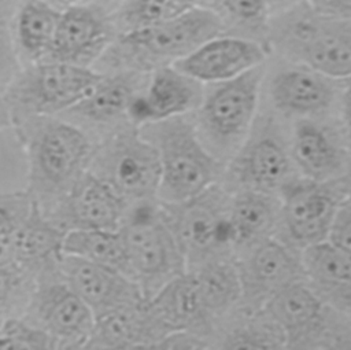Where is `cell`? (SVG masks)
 <instances>
[{"label":"cell","mask_w":351,"mask_h":350,"mask_svg":"<svg viewBox=\"0 0 351 350\" xmlns=\"http://www.w3.org/2000/svg\"><path fill=\"white\" fill-rule=\"evenodd\" d=\"M11 129L26 159V191L47 211L88 170L96 143L59 115L27 117Z\"/></svg>","instance_id":"obj_1"},{"label":"cell","mask_w":351,"mask_h":350,"mask_svg":"<svg viewBox=\"0 0 351 350\" xmlns=\"http://www.w3.org/2000/svg\"><path fill=\"white\" fill-rule=\"evenodd\" d=\"M225 33L218 14L199 4L174 19L119 33L93 69L100 73H151L177 63L210 38Z\"/></svg>","instance_id":"obj_2"},{"label":"cell","mask_w":351,"mask_h":350,"mask_svg":"<svg viewBox=\"0 0 351 350\" xmlns=\"http://www.w3.org/2000/svg\"><path fill=\"white\" fill-rule=\"evenodd\" d=\"M159 155L158 200L181 202L221 183L225 163L200 140L191 114L140 128Z\"/></svg>","instance_id":"obj_3"},{"label":"cell","mask_w":351,"mask_h":350,"mask_svg":"<svg viewBox=\"0 0 351 350\" xmlns=\"http://www.w3.org/2000/svg\"><path fill=\"white\" fill-rule=\"evenodd\" d=\"M263 74L259 65L234 78L204 85L203 99L191 114L200 140L223 163L252 130Z\"/></svg>","instance_id":"obj_4"},{"label":"cell","mask_w":351,"mask_h":350,"mask_svg":"<svg viewBox=\"0 0 351 350\" xmlns=\"http://www.w3.org/2000/svg\"><path fill=\"white\" fill-rule=\"evenodd\" d=\"M119 231L126 248L129 276L147 299L188 270L186 259L162 215L159 200L129 206Z\"/></svg>","instance_id":"obj_5"},{"label":"cell","mask_w":351,"mask_h":350,"mask_svg":"<svg viewBox=\"0 0 351 350\" xmlns=\"http://www.w3.org/2000/svg\"><path fill=\"white\" fill-rule=\"evenodd\" d=\"M88 170L107 183L128 206L158 200L160 162L155 145L130 122L96 141Z\"/></svg>","instance_id":"obj_6"},{"label":"cell","mask_w":351,"mask_h":350,"mask_svg":"<svg viewBox=\"0 0 351 350\" xmlns=\"http://www.w3.org/2000/svg\"><path fill=\"white\" fill-rule=\"evenodd\" d=\"M100 75L92 67L59 62L22 66L3 91L12 125L27 117L60 115L82 100Z\"/></svg>","instance_id":"obj_7"},{"label":"cell","mask_w":351,"mask_h":350,"mask_svg":"<svg viewBox=\"0 0 351 350\" xmlns=\"http://www.w3.org/2000/svg\"><path fill=\"white\" fill-rule=\"evenodd\" d=\"M230 192L217 183L181 202H160L162 215L174 235L188 270L221 255H233L229 242Z\"/></svg>","instance_id":"obj_8"},{"label":"cell","mask_w":351,"mask_h":350,"mask_svg":"<svg viewBox=\"0 0 351 350\" xmlns=\"http://www.w3.org/2000/svg\"><path fill=\"white\" fill-rule=\"evenodd\" d=\"M22 314L47 332L56 349H84L95 324L93 312L63 277L58 261L40 272Z\"/></svg>","instance_id":"obj_9"},{"label":"cell","mask_w":351,"mask_h":350,"mask_svg":"<svg viewBox=\"0 0 351 350\" xmlns=\"http://www.w3.org/2000/svg\"><path fill=\"white\" fill-rule=\"evenodd\" d=\"M118 36L111 12L85 1L62 11L49 54L44 62L92 67Z\"/></svg>","instance_id":"obj_10"},{"label":"cell","mask_w":351,"mask_h":350,"mask_svg":"<svg viewBox=\"0 0 351 350\" xmlns=\"http://www.w3.org/2000/svg\"><path fill=\"white\" fill-rule=\"evenodd\" d=\"M147 78L148 73L138 71L101 73L89 93L59 117L81 126L96 143L129 122L130 104L144 88Z\"/></svg>","instance_id":"obj_11"},{"label":"cell","mask_w":351,"mask_h":350,"mask_svg":"<svg viewBox=\"0 0 351 350\" xmlns=\"http://www.w3.org/2000/svg\"><path fill=\"white\" fill-rule=\"evenodd\" d=\"M317 18L292 21L281 34V48L332 80L351 78V33Z\"/></svg>","instance_id":"obj_12"},{"label":"cell","mask_w":351,"mask_h":350,"mask_svg":"<svg viewBox=\"0 0 351 350\" xmlns=\"http://www.w3.org/2000/svg\"><path fill=\"white\" fill-rule=\"evenodd\" d=\"M280 220L291 242L302 248L326 240L343 202L326 181L289 180L280 189Z\"/></svg>","instance_id":"obj_13"},{"label":"cell","mask_w":351,"mask_h":350,"mask_svg":"<svg viewBox=\"0 0 351 350\" xmlns=\"http://www.w3.org/2000/svg\"><path fill=\"white\" fill-rule=\"evenodd\" d=\"M291 159V154L277 135L250 133L225 165L221 183L229 192L254 189L273 194L289 181Z\"/></svg>","instance_id":"obj_14"},{"label":"cell","mask_w":351,"mask_h":350,"mask_svg":"<svg viewBox=\"0 0 351 350\" xmlns=\"http://www.w3.org/2000/svg\"><path fill=\"white\" fill-rule=\"evenodd\" d=\"M128 207L107 183L86 170L69 192L44 213L64 232L119 229Z\"/></svg>","instance_id":"obj_15"},{"label":"cell","mask_w":351,"mask_h":350,"mask_svg":"<svg viewBox=\"0 0 351 350\" xmlns=\"http://www.w3.org/2000/svg\"><path fill=\"white\" fill-rule=\"evenodd\" d=\"M236 261L243 285L240 305L250 313H255L277 291L304 276L300 255L271 237L251 247Z\"/></svg>","instance_id":"obj_16"},{"label":"cell","mask_w":351,"mask_h":350,"mask_svg":"<svg viewBox=\"0 0 351 350\" xmlns=\"http://www.w3.org/2000/svg\"><path fill=\"white\" fill-rule=\"evenodd\" d=\"M204 85L174 65L148 73L147 82L129 108V122L137 128L192 114L200 104Z\"/></svg>","instance_id":"obj_17"},{"label":"cell","mask_w":351,"mask_h":350,"mask_svg":"<svg viewBox=\"0 0 351 350\" xmlns=\"http://www.w3.org/2000/svg\"><path fill=\"white\" fill-rule=\"evenodd\" d=\"M58 268L95 317L147 299L133 279L107 266L62 254Z\"/></svg>","instance_id":"obj_18"},{"label":"cell","mask_w":351,"mask_h":350,"mask_svg":"<svg viewBox=\"0 0 351 350\" xmlns=\"http://www.w3.org/2000/svg\"><path fill=\"white\" fill-rule=\"evenodd\" d=\"M266 59V49L258 41L236 34H219L197 47L174 66L203 85L234 78Z\"/></svg>","instance_id":"obj_19"},{"label":"cell","mask_w":351,"mask_h":350,"mask_svg":"<svg viewBox=\"0 0 351 350\" xmlns=\"http://www.w3.org/2000/svg\"><path fill=\"white\" fill-rule=\"evenodd\" d=\"M170 332L156 317L148 299L95 317L84 349H155Z\"/></svg>","instance_id":"obj_20"},{"label":"cell","mask_w":351,"mask_h":350,"mask_svg":"<svg viewBox=\"0 0 351 350\" xmlns=\"http://www.w3.org/2000/svg\"><path fill=\"white\" fill-rule=\"evenodd\" d=\"M262 309L263 314L282 331L285 347H298L299 343L322 335L326 318L324 301L303 279L277 291Z\"/></svg>","instance_id":"obj_21"},{"label":"cell","mask_w":351,"mask_h":350,"mask_svg":"<svg viewBox=\"0 0 351 350\" xmlns=\"http://www.w3.org/2000/svg\"><path fill=\"white\" fill-rule=\"evenodd\" d=\"M148 302L169 332L188 331L211 342L217 325L204 305L193 272L186 270L170 280Z\"/></svg>","instance_id":"obj_22"},{"label":"cell","mask_w":351,"mask_h":350,"mask_svg":"<svg viewBox=\"0 0 351 350\" xmlns=\"http://www.w3.org/2000/svg\"><path fill=\"white\" fill-rule=\"evenodd\" d=\"M269 95L273 107L281 114L310 118L330 107L335 86L332 78L302 65L276 73L269 85Z\"/></svg>","instance_id":"obj_23"},{"label":"cell","mask_w":351,"mask_h":350,"mask_svg":"<svg viewBox=\"0 0 351 350\" xmlns=\"http://www.w3.org/2000/svg\"><path fill=\"white\" fill-rule=\"evenodd\" d=\"M280 209L281 203L271 194L254 189L230 192L228 224L233 255L269 239L280 220Z\"/></svg>","instance_id":"obj_24"},{"label":"cell","mask_w":351,"mask_h":350,"mask_svg":"<svg viewBox=\"0 0 351 350\" xmlns=\"http://www.w3.org/2000/svg\"><path fill=\"white\" fill-rule=\"evenodd\" d=\"M291 158L307 178L328 181L344 165V152L333 136L311 118H299L292 129Z\"/></svg>","instance_id":"obj_25"},{"label":"cell","mask_w":351,"mask_h":350,"mask_svg":"<svg viewBox=\"0 0 351 350\" xmlns=\"http://www.w3.org/2000/svg\"><path fill=\"white\" fill-rule=\"evenodd\" d=\"M64 235L66 232L34 202L30 214L12 236L14 262L38 276L43 269L60 258Z\"/></svg>","instance_id":"obj_26"},{"label":"cell","mask_w":351,"mask_h":350,"mask_svg":"<svg viewBox=\"0 0 351 350\" xmlns=\"http://www.w3.org/2000/svg\"><path fill=\"white\" fill-rule=\"evenodd\" d=\"M60 14L43 0H21L14 15L12 36L22 66L47 59Z\"/></svg>","instance_id":"obj_27"},{"label":"cell","mask_w":351,"mask_h":350,"mask_svg":"<svg viewBox=\"0 0 351 350\" xmlns=\"http://www.w3.org/2000/svg\"><path fill=\"white\" fill-rule=\"evenodd\" d=\"M191 272L196 276L204 305L218 325L234 307L240 306L243 296L241 277L234 255L215 257Z\"/></svg>","instance_id":"obj_28"},{"label":"cell","mask_w":351,"mask_h":350,"mask_svg":"<svg viewBox=\"0 0 351 350\" xmlns=\"http://www.w3.org/2000/svg\"><path fill=\"white\" fill-rule=\"evenodd\" d=\"M304 276L351 309V255L328 239L302 248Z\"/></svg>","instance_id":"obj_29"},{"label":"cell","mask_w":351,"mask_h":350,"mask_svg":"<svg viewBox=\"0 0 351 350\" xmlns=\"http://www.w3.org/2000/svg\"><path fill=\"white\" fill-rule=\"evenodd\" d=\"M62 254L84 258L129 276L126 248L119 229L69 231L64 235Z\"/></svg>","instance_id":"obj_30"},{"label":"cell","mask_w":351,"mask_h":350,"mask_svg":"<svg viewBox=\"0 0 351 350\" xmlns=\"http://www.w3.org/2000/svg\"><path fill=\"white\" fill-rule=\"evenodd\" d=\"M200 0H126L111 12L118 34L174 19Z\"/></svg>","instance_id":"obj_31"},{"label":"cell","mask_w":351,"mask_h":350,"mask_svg":"<svg viewBox=\"0 0 351 350\" xmlns=\"http://www.w3.org/2000/svg\"><path fill=\"white\" fill-rule=\"evenodd\" d=\"M211 342H217L215 347L221 349H277L285 347V336L282 331L271 323L269 325H258L255 323H244L232 325L226 329L218 328Z\"/></svg>","instance_id":"obj_32"},{"label":"cell","mask_w":351,"mask_h":350,"mask_svg":"<svg viewBox=\"0 0 351 350\" xmlns=\"http://www.w3.org/2000/svg\"><path fill=\"white\" fill-rule=\"evenodd\" d=\"M37 276L11 262H0V318L22 314Z\"/></svg>","instance_id":"obj_33"},{"label":"cell","mask_w":351,"mask_h":350,"mask_svg":"<svg viewBox=\"0 0 351 350\" xmlns=\"http://www.w3.org/2000/svg\"><path fill=\"white\" fill-rule=\"evenodd\" d=\"M200 4L211 8L229 29L263 27L269 15V0H200Z\"/></svg>","instance_id":"obj_34"},{"label":"cell","mask_w":351,"mask_h":350,"mask_svg":"<svg viewBox=\"0 0 351 350\" xmlns=\"http://www.w3.org/2000/svg\"><path fill=\"white\" fill-rule=\"evenodd\" d=\"M33 205L34 200L26 189L0 192V262L15 264L11 247L12 236L30 214Z\"/></svg>","instance_id":"obj_35"},{"label":"cell","mask_w":351,"mask_h":350,"mask_svg":"<svg viewBox=\"0 0 351 350\" xmlns=\"http://www.w3.org/2000/svg\"><path fill=\"white\" fill-rule=\"evenodd\" d=\"M56 349L51 336L30 323L23 314L0 318V350Z\"/></svg>","instance_id":"obj_36"},{"label":"cell","mask_w":351,"mask_h":350,"mask_svg":"<svg viewBox=\"0 0 351 350\" xmlns=\"http://www.w3.org/2000/svg\"><path fill=\"white\" fill-rule=\"evenodd\" d=\"M21 0H0V91L3 92L22 63L15 49L12 22Z\"/></svg>","instance_id":"obj_37"},{"label":"cell","mask_w":351,"mask_h":350,"mask_svg":"<svg viewBox=\"0 0 351 350\" xmlns=\"http://www.w3.org/2000/svg\"><path fill=\"white\" fill-rule=\"evenodd\" d=\"M328 240L351 255V200H343L333 217Z\"/></svg>","instance_id":"obj_38"},{"label":"cell","mask_w":351,"mask_h":350,"mask_svg":"<svg viewBox=\"0 0 351 350\" xmlns=\"http://www.w3.org/2000/svg\"><path fill=\"white\" fill-rule=\"evenodd\" d=\"M307 7L324 19H351V0H307Z\"/></svg>","instance_id":"obj_39"},{"label":"cell","mask_w":351,"mask_h":350,"mask_svg":"<svg viewBox=\"0 0 351 350\" xmlns=\"http://www.w3.org/2000/svg\"><path fill=\"white\" fill-rule=\"evenodd\" d=\"M341 117H343V121H344L347 129L351 132V78H350V82L343 93Z\"/></svg>","instance_id":"obj_40"},{"label":"cell","mask_w":351,"mask_h":350,"mask_svg":"<svg viewBox=\"0 0 351 350\" xmlns=\"http://www.w3.org/2000/svg\"><path fill=\"white\" fill-rule=\"evenodd\" d=\"M12 128V119H11V113L8 108V104L4 99L3 92L0 91V133L4 129H11Z\"/></svg>","instance_id":"obj_41"},{"label":"cell","mask_w":351,"mask_h":350,"mask_svg":"<svg viewBox=\"0 0 351 350\" xmlns=\"http://www.w3.org/2000/svg\"><path fill=\"white\" fill-rule=\"evenodd\" d=\"M45 3H48L49 5H52L53 8L59 10V11H64L67 8H71L74 5H78V4H82L88 0H43Z\"/></svg>","instance_id":"obj_42"},{"label":"cell","mask_w":351,"mask_h":350,"mask_svg":"<svg viewBox=\"0 0 351 350\" xmlns=\"http://www.w3.org/2000/svg\"><path fill=\"white\" fill-rule=\"evenodd\" d=\"M88 1H93L101 7H104L106 10H108L110 12H112L115 8H118L122 3H125L126 0H88Z\"/></svg>","instance_id":"obj_43"},{"label":"cell","mask_w":351,"mask_h":350,"mask_svg":"<svg viewBox=\"0 0 351 350\" xmlns=\"http://www.w3.org/2000/svg\"><path fill=\"white\" fill-rule=\"evenodd\" d=\"M298 0H269V8L270 10H284L292 4H295Z\"/></svg>","instance_id":"obj_44"}]
</instances>
